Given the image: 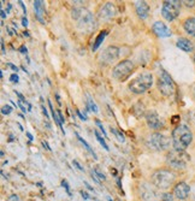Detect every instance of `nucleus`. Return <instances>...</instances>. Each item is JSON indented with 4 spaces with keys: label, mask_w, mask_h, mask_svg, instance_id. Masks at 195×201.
I'll list each match as a JSON object with an SVG mask.
<instances>
[{
    "label": "nucleus",
    "mask_w": 195,
    "mask_h": 201,
    "mask_svg": "<svg viewBox=\"0 0 195 201\" xmlns=\"http://www.w3.org/2000/svg\"><path fill=\"white\" fill-rule=\"evenodd\" d=\"M134 69H135L134 63L129 59H124L114 65V67L112 69V76L116 79L123 82L134 72Z\"/></svg>",
    "instance_id": "nucleus-7"
},
{
    "label": "nucleus",
    "mask_w": 195,
    "mask_h": 201,
    "mask_svg": "<svg viewBox=\"0 0 195 201\" xmlns=\"http://www.w3.org/2000/svg\"><path fill=\"white\" fill-rule=\"evenodd\" d=\"M41 108H42V112H43V114H45V116H46V118L48 119V118H49V114H48V112H47V110H46L45 105H41Z\"/></svg>",
    "instance_id": "nucleus-35"
},
{
    "label": "nucleus",
    "mask_w": 195,
    "mask_h": 201,
    "mask_svg": "<svg viewBox=\"0 0 195 201\" xmlns=\"http://www.w3.org/2000/svg\"><path fill=\"white\" fill-rule=\"evenodd\" d=\"M146 123L152 130H161L164 128V120L155 111H148L144 114Z\"/></svg>",
    "instance_id": "nucleus-11"
},
{
    "label": "nucleus",
    "mask_w": 195,
    "mask_h": 201,
    "mask_svg": "<svg viewBox=\"0 0 195 201\" xmlns=\"http://www.w3.org/2000/svg\"><path fill=\"white\" fill-rule=\"evenodd\" d=\"M42 146H43V147H45V148H46L47 150H52V149H51V147L48 146V143H47V141H42Z\"/></svg>",
    "instance_id": "nucleus-40"
},
{
    "label": "nucleus",
    "mask_w": 195,
    "mask_h": 201,
    "mask_svg": "<svg viewBox=\"0 0 195 201\" xmlns=\"http://www.w3.org/2000/svg\"><path fill=\"white\" fill-rule=\"evenodd\" d=\"M140 194H141V197L144 201H153L158 196L155 189L147 183H143V184L140 185Z\"/></svg>",
    "instance_id": "nucleus-14"
},
{
    "label": "nucleus",
    "mask_w": 195,
    "mask_h": 201,
    "mask_svg": "<svg viewBox=\"0 0 195 201\" xmlns=\"http://www.w3.org/2000/svg\"><path fill=\"white\" fill-rule=\"evenodd\" d=\"M94 134H95V138H96V140H98V141L100 142V144H101V146H102V147H104V148H105L106 150H108L110 148H108V146H107V143H106L105 138H104V137H101V135H100V134H99V132H98L96 130L94 131Z\"/></svg>",
    "instance_id": "nucleus-25"
},
{
    "label": "nucleus",
    "mask_w": 195,
    "mask_h": 201,
    "mask_svg": "<svg viewBox=\"0 0 195 201\" xmlns=\"http://www.w3.org/2000/svg\"><path fill=\"white\" fill-rule=\"evenodd\" d=\"M182 5H184L185 7H194L195 6V0H183L182 1Z\"/></svg>",
    "instance_id": "nucleus-29"
},
{
    "label": "nucleus",
    "mask_w": 195,
    "mask_h": 201,
    "mask_svg": "<svg viewBox=\"0 0 195 201\" xmlns=\"http://www.w3.org/2000/svg\"><path fill=\"white\" fill-rule=\"evenodd\" d=\"M11 112H12V107H11V106H8V105H4V106L1 107V113H2L4 116L10 114Z\"/></svg>",
    "instance_id": "nucleus-28"
},
{
    "label": "nucleus",
    "mask_w": 195,
    "mask_h": 201,
    "mask_svg": "<svg viewBox=\"0 0 195 201\" xmlns=\"http://www.w3.org/2000/svg\"><path fill=\"white\" fill-rule=\"evenodd\" d=\"M111 131H112V132H113V134H114V135L117 136V138H118L119 141H122V142H123V141L125 140V137H124V135H123V134H122L120 131H118V130H116L114 128H111Z\"/></svg>",
    "instance_id": "nucleus-27"
},
{
    "label": "nucleus",
    "mask_w": 195,
    "mask_h": 201,
    "mask_svg": "<svg viewBox=\"0 0 195 201\" xmlns=\"http://www.w3.org/2000/svg\"><path fill=\"white\" fill-rule=\"evenodd\" d=\"M34 10H35L36 18H37L41 23H45V19L42 18V16L45 14V6H43V1H41V0H35V1H34Z\"/></svg>",
    "instance_id": "nucleus-19"
},
{
    "label": "nucleus",
    "mask_w": 195,
    "mask_h": 201,
    "mask_svg": "<svg viewBox=\"0 0 195 201\" xmlns=\"http://www.w3.org/2000/svg\"><path fill=\"white\" fill-rule=\"evenodd\" d=\"M23 34H24V36H26V37H29V32H26V31H24Z\"/></svg>",
    "instance_id": "nucleus-50"
},
{
    "label": "nucleus",
    "mask_w": 195,
    "mask_h": 201,
    "mask_svg": "<svg viewBox=\"0 0 195 201\" xmlns=\"http://www.w3.org/2000/svg\"><path fill=\"white\" fill-rule=\"evenodd\" d=\"M1 52H2V54L5 53V45H4V40L1 39Z\"/></svg>",
    "instance_id": "nucleus-46"
},
{
    "label": "nucleus",
    "mask_w": 195,
    "mask_h": 201,
    "mask_svg": "<svg viewBox=\"0 0 195 201\" xmlns=\"http://www.w3.org/2000/svg\"><path fill=\"white\" fill-rule=\"evenodd\" d=\"M76 113H77V116L79 117V119H82V120H87V117H85L84 114H82V113H81V112H79L78 110L76 111Z\"/></svg>",
    "instance_id": "nucleus-36"
},
{
    "label": "nucleus",
    "mask_w": 195,
    "mask_h": 201,
    "mask_svg": "<svg viewBox=\"0 0 195 201\" xmlns=\"http://www.w3.org/2000/svg\"><path fill=\"white\" fill-rule=\"evenodd\" d=\"M156 87H158V90L164 96H172L175 93V82L170 76V73L164 69H160L159 71Z\"/></svg>",
    "instance_id": "nucleus-6"
},
{
    "label": "nucleus",
    "mask_w": 195,
    "mask_h": 201,
    "mask_svg": "<svg viewBox=\"0 0 195 201\" xmlns=\"http://www.w3.org/2000/svg\"><path fill=\"white\" fill-rule=\"evenodd\" d=\"M135 10L136 13L140 18L144 19L148 17L149 13V5L147 4V1H135Z\"/></svg>",
    "instance_id": "nucleus-16"
},
{
    "label": "nucleus",
    "mask_w": 195,
    "mask_h": 201,
    "mask_svg": "<svg viewBox=\"0 0 195 201\" xmlns=\"http://www.w3.org/2000/svg\"><path fill=\"white\" fill-rule=\"evenodd\" d=\"M0 16H1V19H2V20H4L5 18H6V14H5V11H4L2 8H1V11H0Z\"/></svg>",
    "instance_id": "nucleus-44"
},
{
    "label": "nucleus",
    "mask_w": 195,
    "mask_h": 201,
    "mask_svg": "<svg viewBox=\"0 0 195 201\" xmlns=\"http://www.w3.org/2000/svg\"><path fill=\"white\" fill-rule=\"evenodd\" d=\"M55 99H57V102H58V105L60 106V105H61V101H60V96H59V94H58V93L55 94Z\"/></svg>",
    "instance_id": "nucleus-45"
},
{
    "label": "nucleus",
    "mask_w": 195,
    "mask_h": 201,
    "mask_svg": "<svg viewBox=\"0 0 195 201\" xmlns=\"http://www.w3.org/2000/svg\"><path fill=\"white\" fill-rule=\"evenodd\" d=\"M181 6H182V1H179V0H166V1H164L162 7H161L162 17L169 22L175 20L179 16Z\"/></svg>",
    "instance_id": "nucleus-9"
},
{
    "label": "nucleus",
    "mask_w": 195,
    "mask_h": 201,
    "mask_svg": "<svg viewBox=\"0 0 195 201\" xmlns=\"http://www.w3.org/2000/svg\"><path fill=\"white\" fill-rule=\"evenodd\" d=\"M61 185H63V187L65 188V190H66L67 195H69V196H72V195H71V191H70V188H69V184H67V182H66L65 179H64V181L61 182Z\"/></svg>",
    "instance_id": "nucleus-31"
},
{
    "label": "nucleus",
    "mask_w": 195,
    "mask_h": 201,
    "mask_svg": "<svg viewBox=\"0 0 195 201\" xmlns=\"http://www.w3.org/2000/svg\"><path fill=\"white\" fill-rule=\"evenodd\" d=\"M22 25H23V26H28V19H26L25 16L22 18Z\"/></svg>",
    "instance_id": "nucleus-39"
},
{
    "label": "nucleus",
    "mask_w": 195,
    "mask_h": 201,
    "mask_svg": "<svg viewBox=\"0 0 195 201\" xmlns=\"http://www.w3.org/2000/svg\"><path fill=\"white\" fill-rule=\"evenodd\" d=\"M119 53H120L119 47L113 46V45L107 46V47L101 52V54H100V57H99V60H100V63L104 64V65H110V64H112L114 60H117V59L119 58Z\"/></svg>",
    "instance_id": "nucleus-10"
},
{
    "label": "nucleus",
    "mask_w": 195,
    "mask_h": 201,
    "mask_svg": "<svg viewBox=\"0 0 195 201\" xmlns=\"http://www.w3.org/2000/svg\"><path fill=\"white\" fill-rule=\"evenodd\" d=\"M171 138L173 149L185 150L193 141V132L185 124H179L172 130Z\"/></svg>",
    "instance_id": "nucleus-2"
},
{
    "label": "nucleus",
    "mask_w": 195,
    "mask_h": 201,
    "mask_svg": "<svg viewBox=\"0 0 195 201\" xmlns=\"http://www.w3.org/2000/svg\"><path fill=\"white\" fill-rule=\"evenodd\" d=\"M190 160V155L185 153V150H177L172 149L166 155V162L175 170H184L187 164Z\"/></svg>",
    "instance_id": "nucleus-5"
},
{
    "label": "nucleus",
    "mask_w": 195,
    "mask_h": 201,
    "mask_svg": "<svg viewBox=\"0 0 195 201\" xmlns=\"http://www.w3.org/2000/svg\"><path fill=\"white\" fill-rule=\"evenodd\" d=\"M72 164H73V165H75V166H76V167L78 169V170H81V171H83V167H82V166L79 165V162H78L77 160H72Z\"/></svg>",
    "instance_id": "nucleus-34"
},
{
    "label": "nucleus",
    "mask_w": 195,
    "mask_h": 201,
    "mask_svg": "<svg viewBox=\"0 0 195 201\" xmlns=\"http://www.w3.org/2000/svg\"><path fill=\"white\" fill-rule=\"evenodd\" d=\"M84 185H85V187H87V188H88V189H89V190H91V191H93V193H94V189H93V188H91V187H90V185H89V184H88V183H87V182H84Z\"/></svg>",
    "instance_id": "nucleus-48"
},
{
    "label": "nucleus",
    "mask_w": 195,
    "mask_h": 201,
    "mask_svg": "<svg viewBox=\"0 0 195 201\" xmlns=\"http://www.w3.org/2000/svg\"><path fill=\"white\" fill-rule=\"evenodd\" d=\"M76 136H77V138H78V141H79V142H81V143H82V144L84 146V148H85V149H87V150H88V152H89V153L91 154V155H93V158H94V159H96V155H95V153H94V150H93V149L90 148V146H89V144L87 143V141H85V140H83V138H82V137H81V136H79L78 134H76Z\"/></svg>",
    "instance_id": "nucleus-23"
},
{
    "label": "nucleus",
    "mask_w": 195,
    "mask_h": 201,
    "mask_svg": "<svg viewBox=\"0 0 195 201\" xmlns=\"http://www.w3.org/2000/svg\"><path fill=\"white\" fill-rule=\"evenodd\" d=\"M189 193H190V187L185 182H178L173 187V191H172V194L177 200H185L189 196Z\"/></svg>",
    "instance_id": "nucleus-13"
},
{
    "label": "nucleus",
    "mask_w": 195,
    "mask_h": 201,
    "mask_svg": "<svg viewBox=\"0 0 195 201\" xmlns=\"http://www.w3.org/2000/svg\"><path fill=\"white\" fill-rule=\"evenodd\" d=\"M91 177H93L98 183H100V182H102V181H106V176L101 172V170H100L99 167H94V169L91 170Z\"/></svg>",
    "instance_id": "nucleus-21"
},
{
    "label": "nucleus",
    "mask_w": 195,
    "mask_h": 201,
    "mask_svg": "<svg viewBox=\"0 0 195 201\" xmlns=\"http://www.w3.org/2000/svg\"><path fill=\"white\" fill-rule=\"evenodd\" d=\"M19 52H20V53H23V54H24V53L26 54V47H25V46H22V47L19 48Z\"/></svg>",
    "instance_id": "nucleus-42"
},
{
    "label": "nucleus",
    "mask_w": 195,
    "mask_h": 201,
    "mask_svg": "<svg viewBox=\"0 0 195 201\" xmlns=\"http://www.w3.org/2000/svg\"><path fill=\"white\" fill-rule=\"evenodd\" d=\"M170 137H167L166 135L161 134V132H153L148 140H147V146L156 152H162L169 149L170 147Z\"/></svg>",
    "instance_id": "nucleus-8"
},
{
    "label": "nucleus",
    "mask_w": 195,
    "mask_h": 201,
    "mask_svg": "<svg viewBox=\"0 0 195 201\" xmlns=\"http://www.w3.org/2000/svg\"><path fill=\"white\" fill-rule=\"evenodd\" d=\"M7 66H8V67H11V69H12L13 71H16V72L18 71V67H17L16 65H13V64H11V63H7Z\"/></svg>",
    "instance_id": "nucleus-37"
},
{
    "label": "nucleus",
    "mask_w": 195,
    "mask_h": 201,
    "mask_svg": "<svg viewBox=\"0 0 195 201\" xmlns=\"http://www.w3.org/2000/svg\"><path fill=\"white\" fill-rule=\"evenodd\" d=\"M8 201H19V199H18L17 195H11V196L8 197Z\"/></svg>",
    "instance_id": "nucleus-38"
},
{
    "label": "nucleus",
    "mask_w": 195,
    "mask_h": 201,
    "mask_svg": "<svg viewBox=\"0 0 195 201\" xmlns=\"http://www.w3.org/2000/svg\"><path fill=\"white\" fill-rule=\"evenodd\" d=\"M193 60H194V63H195V54L193 55Z\"/></svg>",
    "instance_id": "nucleus-52"
},
{
    "label": "nucleus",
    "mask_w": 195,
    "mask_h": 201,
    "mask_svg": "<svg viewBox=\"0 0 195 201\" xmlns=\"http://www.w3.org/2000/svg\"><path fill=\"white\" fill-rule=\"evenodd\" d=\"M176 45H177V47H178L179 49H182L183 52H187V53L191 52L193 48H194L193 42H191L189 39H185V37H179V39L177 40Z\"/></svg>",
    "instance_id": "nucleus-18"
},
{
    "label": "nucleus",
    "mask_w": 195,
    "mask_h": 201,
    "mask_svg": "<svg viewBox=\"0 0 195 201\" xmlns=\"http://www.w3.org/2000/svg\"><path fill=\"white\" fill-rule=\"evenodd\" d=\"M10 79H11V82H14V83H18V81H19L17 73H12V75L10 76Z\"/></svg>",
    "instance_id": "nucleus-32"
},
{
    "label": "nucleus",
    "mask_w": 195,
    "mask_h": 201,
    "mask_svg": "<svg viewBox=\"0 0 195 201\" xmlns=\"http://www.w3.org/2000/svg\"><path fill=\"white\" fill-rule=\"evenodd\" d=\"M47 102H48L49 110H51V112H52V116H53V118H54V122L58 124V126L60 128L61 132H63V134H65V131H64V128H63V124L60 123V120H59V117H58V113H57V111H54V108H53V106H52V102H51V100H48Z\"/></svg>",
    "instance_id": "nucleus-22"
},
{
    "label": "nucleus",
    "mask_w": 195,
    "mask_h": 201,
    "mask_svg": "<svg viewBox=\"0 0 195 201\" xmlns=\"http://www.w3.org/2000/svg\"><path fill=\"white\" fill-rule=\"evenodd\" d=\"M95 124H96V125H98V128H99V129H100V130H101V132H102V134H104V137H107V132H106V131H105V128H104V125H102V124H101V122H100V120H98V119H96V120H95Z\"/></svg>",
    "instance_id": "nucleus-30"
},
{
    "label": "nucleus",
    "mask_w": 195,
    "mask_h": 201,
    "mask_svg": "<svg viewBox=\"0 0 195 201\" xmlns=\"http://www.w3.org/2000/svg\"><path fill=\"white\" fill-rule=\"evenodd\" d=\"M81 194H82V197H83V199H85V200L89 199V195H88L85 191H81Z\"/></svg>",
    "instance_id": "nucleus-43"
},
{
    "label": "nucleus",
    "mask_w": 195,
    "mask_h": 201,
    "mask_svg": "<svg viewBox=\"0 0 195 201\" xmlns=\"http://www.w3.org/2000/svg\"><path fill=\"white\" fill-rule=\"evenodd\" d=\"M18 106L20 107V110H22L23 112H26V111H28V108H25V105H24L22 101H19V100H18Z\"/></svg>",
    "instance_id": "nucleus-33"
},
{
    "label": "nucleus",
    "mask_w": 195,
    "mask_h": 201,
    "mask_svg": "<svg viewBox=\"0 0 195 201\" xmlns=\"http://www.w3.org/2000/svg\"><path fill=\"white\" fill-rule=\"evenodd\" d=\"M152 29H153L154 34H155L156 36H159V37H170V36H171V34H172V32H171V30L167 28V25H166L165 23L160 22V20L154 22V24H153Z\"/></svg>",
    "instance_id": "nucleus-15"
},
{
    "label": "nucleus",
    "mask_w": 195,
    "mask_h": 201,
    "mask_svg": "<svg viewBox=\"0 0 195 201\" xmlns=\"http://www.w3.org/2000/svg\"><path fill=\"white\" fill-rule=\"evenodd\" d=\"M114 14H116V6L112 2L107 1L99 8L98 18L99 20H110L111 18L114 17Z\"/></svg>",
    "instance_id": "nucleus-12"
},
{
    "label": "nucleus",
    "mask_w": 195,
    "mask_h": 201,
    "mask_svg": "<svg viewBox=\"0 0 195 201\" xmlns=\"http://www.w3.org/2000/svg\"><path fill=\"white\" fill-rule=\"evenodd\" d=\"M26 136H28V138H29L30 141H32V140H34V137H32V135H31L30 132H26Z\"/></svg>",
    "instance_id": "nucleus-49"
},
{
    "label": "nucleus",
    "mask_w": 195,
    "mask_h": 201,
    "mask_svg": "<svg viewBox=\"0 0 195 201\" xmlns=\"http://www.w3.org/2000/svg\"><path fill=\"white\" fill-rule=\"evenodd\" d=\"M183 29L188 35L195 37V17H188L183 22Z\"/></svg>",
    "instance_id": "nucleus-17"
},
{
    "label": "nucleus",
    "mask_w": 195,
    "mask_h": 201,
    "mask_svg": "<svg viewBox=\"0 0 195 201\" xmlns=\"http://www.w3.org/2000/svg\"><path fill=\"white\" fill-rule=\"evenodd\" d=\"M161 201H178L172 193H164L161 195Z\"/></svg>",
    "instance_id": "nucleus-26"
},
{
    "label": "nucleus",
    "mask_w": 195,
    "mask_h": 201,
    "mask_svg": "<svg viewBox=\"0 0 195 201\" xmlns=\"http://www.w3.org/2000/svg\"><path fill=\"white\" fill-rule=\"evenodd\" d=\"M87 107L90 110V111H93V112H98L99 111V108H98V106H96V104L94 102V100L90 97V96H88V99H87Z\"/></svg>",
    "instance_id": "nucleus-24"
},
{
    "label": "nucleus",
    "mask_w": 195,
    "mask_h": 201,
    "mask_svg": "<svg viewBox=\"0 0 195 201\" xmlns=\"http://www.w3.org/2000/svg\"><path fill=\"white\" fill-rule=\"evenodd\" d=\"M152 184L160 190L169 189L176 181V175L173 171L167 169H159L152 173Z\"/></svg>",
    "instance_id": "nucleus-3"
},
{
    "label": "nucleus",
    "mask_w": 195,
    "mask_h": 201,
    "mask_svg": "<svg viewBox=\"0 0 195 201\" xmlns=\"http://www.w3.org/2000/svg\"><path fill=\"white\" fill-rule=\"evenodd\" d=\"M19 2V5L22 6V8H23V11H24V13L26 12V8H25V6H24V4H23V1H18Z\"/></svg>",
    "instance_id": "nucleus-47"
},
{
    "label": "nucleus",
    "mask_w": 195,
    "mask_h": 201,
    "mask_svg": "<svg viewBox=\"0 0 195 201\" xmlns=\"http://www.w3.org/2000/svg\"><path fill=\"white\" fill-rule=\"evenodd\" d=\"M190 119H191V120H193V122L195 123V110L190 112Z\"/></svg>",
    "instance_id": "nucleus-41"
},
{
    "label": "nucleus",
    "mask_w": 195,
    "mask_h": 201,
    "mask_svg": "<svg viewBox=\"0 0 195 201\" xmlns=\"http://www.w3.org/2000/svg\"><path fill=\"white\" fill-rule=\"evenodd\" d=\"M152 84L153 75L150 72H142L129 83V90L134 94H143L152 87Z\"/></svg>",
    "instance_id": "nucleus-4"
},
{
    "label": "nucleus",
    "mask_w": 195,
    "mask_h": 201,
    "mask_svg": "<svg viewBox=\"0 0 195 201\" xmlns=\"http://www.w3.org/2000/svg\"><path fill=\"white\" fill-rule=\"evenodd\" d=\"M107 30H102L98 36H96V39H95V42H94V45H93V47H91V49L93 51H96L99 47H100V45L104 42V40H105V37H106V35H107Z\"/></svg>",
    "instance_id": "nucleus-20"
},
{
    "label": "nucleus",
    "mask_w": 195,
    "mask_h": 201,
    "mask_svg": "<svg viewBox=\"0 0 195 201\" xmlns=\"http://www.w3.org/2000/svg\"><path fill=\"white\" fill-rule=\"evenodd\" d=\"M193 93H194V96H195V85L193 87Z\"/></svg>",
    "instance_id": "nucleus-51"
},
{
    "label": "nucleus",
    "mask_w": 195,
    "mask_h": 201,
    "mask_svg": "<svg viewBox=\"0 0 195 201\" xmlns=\"http://www.w3.org/2000/svg\"><path fill=\"white\" fill-rule=\"evenodd\" d=\"M72 19L76 22L77 29L83 34H90L96 28V20L93 13L83 7H75L71 12Z\"/></svg>",
    "instance_id": "nucleus-1"
}]
</instances>
